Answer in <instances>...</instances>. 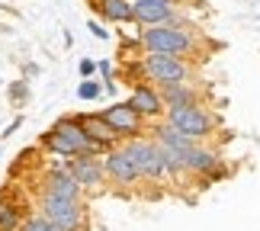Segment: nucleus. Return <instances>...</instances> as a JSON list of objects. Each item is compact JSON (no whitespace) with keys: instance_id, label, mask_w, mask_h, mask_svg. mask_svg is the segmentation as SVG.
Listing matches in <instances>:
<instances>
[{"instance_id":"nucleus-23","label":"nucleus","mask_w":260,"mask_h":231,"mask_svg":"<svg viewBox=\"0 0 260 231\" xmlns=\"http://www.w3.org/2000/svg\"><path fill=\"white\" fill-rule=\"evenodd\" d=\"M87 29H90V32H93L96 39H109V32H106V26H103V23H96V19H90V23H87Z\"/></svg>"},{"instance_id":"nucleus-8","label":"nucleus","mask_w":260,"mask_h":231,"mask_svg":"<svg viewBox=\"0 0 260 231\" xmlns=\"http://www.w3.org/2000/svg\"><path fill=\"white\" fill-rule=\"evenodd\" d=\"M103 174H106V183L109 186H119V189H132L142 183V177H138V170L132 164V157L125 154V148H109L103 154Z\"/></svg>"},{"instance_id":"nucleus-10","label":"nucleus","mask_w":260,"mask_h":231,"mask_svg":"<svg viewBox=\"0 0 260 231\" xmlns=\"http://www.w3.org/2000/svg\"><path fill=\"white\" fill-rule=\"evenodd\" d=\"M64 167L71 170V177L77 180V186L84 189H103L106 174H103V154H77L71 160H64Z\"/></svg>"},{"instance_id":"nucleus-15","label":"nucleus","mask_w":260,"mask_h":231,"mask_svg":"<svg viewBox=\"0 0 260 231\" xmlns=\"http://www.w3.org/2000/svg\"><path fill=\"white\" fill-rule=\"evenodd\" d=\"M52 128L74 148V154H96V148L90 145V138H87L84 128H81V122H77V116H61V119H55Z\"/></svg>"},{"instance_id":"nucleus-6","label":"nucleus","mask_w":260,"mask_h":231,"mask_svg":"<svg viewBox=\"0 0 260 231\" xmlns=\"http://www.w3.org/2000/svg\"><path fill=\"white\" fill-rule=\"evenodd\" d=\"M125 154L132 157V164L142 177V183H167V167H164V157L157 151V145L151 142V135H142V138H128L122 142Z\"/></svg>"},{"instance_id":"nucleus-22","label":"nucleus","mask_w":260,"mask_h":231,"mask_svg":"<svg viewBox=\"0 0 260 231\" xmlns=\"http://www.w3.org/2000/svg\"><path fill=\"white\" fill-rule=\"evenodd\" d=\"M10 100H13V103H23L26 100V80H16V84L10 87Z\"/></svg>"},{"instance_id":"nucleus-5","label":"nucleus","mask_w":260,"mask_h":231,"mask_svg":"<svg viewBox=\"0 0 260 231\" xmlns=\"http://www.w3.org/2000/svg\"><path fill=\"white\" fill-rule=\"evenodd\" d=\"M39 215H45L48 222L61 231H84L87 228V209L84 199H68V196H55V193H42L39 189Z\"/></svg>"},{"instance_id":"nucleus-24","label":"nucleus","mask_w":260,"mask_h":231,"mask_svg":"<svg viewBox=\"0 0 260 231\" xmlns=\"http://www.w3.org/2000/svg\"><path fill=\"white\" fill-rule=\"evenodd\" d=\"M19 125H23V116H16V119H13V125H7V132H4V138H10V135H13L16 128H19Z\"/></svg>"},{"instance_id":"nucleus-13","label":"nucleus","mask_w":260,"mask_h":231,"mask_svg":"<svg viewBox=\"0 0 260 231\" xmlns=\"http://www.w3.org/2000/svg\"><path fill=\"white\" fill-rule=\"evenodd\" d=\"M42 193H55V196H68V199H84V189L77 186V180L71 177V170L64 164H52L42 170Z\"/></svg>"},{"instance_id":"nucleus-2","label":"nucleus","mask_w":260,"mask_h":231,"mask_svg":"<svg viewBox=\"0 0 260 231\" xmlns=\"http://www.w3.org/2000/svg\"><path fill=\"white\" fill-rule=\"evenodd\" d=\"M148 135H151V142L157 145V151H161V157H164L167 177H171V180L189 177V174H186V154H189V148L196 145L193 138L180 135L174 125L164 122V119H161V122H151V125H148Z\"/></svg>"},{"instance_id":"nucleus-11","label":"nucleus","mask_w":260,"mask_h":231,"mask_svg":"<svg viewBox=\"0 0 260 231\" xmlns=\"http://www.w3.org/2000/svg\"><path fill=\"white\" fill-rule=\"evenodd\" d=\"M186 174L193 180H215V177H222V157H218L212 145L196 142L186 154Z\"/></svg>"},{"instance_id":"nucleus-20","label":"nucleus","mask_w":260,"mask_h":231,"mask_svg":"<svg viewBox=\"0 0 260 231\" xmlns=\"http://www.w3.org/2000/svg\"><path fill=\"white\" fill-rule=\"evenodd\" d=\"M100 93H103V84H100L96 77H84V80H81V87H77V96L87 100V103H90V100H96Z\"/></svg>"},{"instance_id":"nucleus-16","label":"nucleus","mask_w":260,"mask_h":231,"mask_svg":"<svg viewBox=\"0 0 260 231\" xmlns=\"http://www.w3.org/2000/svg\"><path fill=\"white\" fill-rule=\"evenodd\" d=\"M90 4L106 23H135V0H90Z\"/></svg>"},{"instance_id":"nucleus-25","label":"nucleus","mask_w":260,"mask_h":231,"mask_svg":"<svg viewBox=\"0 0 260 231\" xmlns=\"http://www.w3.org/2000/svg\"><path fill=\"white\" fill-rule=\"evenodd\" d=\"M135 4H138V0H135ZM161 4H177V0H161Z\"/></svg>"},{"instance_id":"nucleus-18","label":"nucleus","mask_w":260,"mask_h":231,"mask_svg":"<svg viewBox=\"0 0 260 231\" xmlns=\"http://www.w3.org/2000/svg\"><path fill=\"white\" fill-rule=\"evenodd\" d=\"M26 215H29L26 206L4 189V193H0V231H19L26 222Z\"/></svg>"},{"instance_id":"nucleus-14","label":"nucleus","mask_w":260,"mask_h":231,"mask_svg":"<svg viewBox=\"0 0 260 231\" xmlns=\"http://www.w3.org/2000/svg\"><path fill=\"white\" fill-rule=\"evenodd\" d=\"M180 16L177 4H161V0H138L135 4V23L138 26H171Z\"/></svg>"},{"instance_id":"nucleus-17","label":"nucleus","mask_w":260,"mask_h":231,"mask_svg":"<svg viewBox=\"0 0 260 231\" xmlns=\"http://www.w3.org/2000/svg\"><path fill=\"white\" fill-rule=\"evenodd\" d=\"M157 90H161V100H164L167 109L189 106V103H199V100H203V93L196 90L193 80H186V84H164V87H157Z\"/></svg>"},{"instance_id":"nucleus-1","label":"nucleus","mask_w":260,"mask_h":231,"mask_svg":"<svg viewBox=\"0 0 260 231\" xmlns=\"http://www.w3.org/2000/svg\"><path fill=\"white\" fill-rule=\"evenodd\" d=\"M138 48L145 55H174V58H193L199 48V36L183 26H145L138 36Z\"/></svg>"},{"instance_id":"nucleus-9","label":"nucleus","mask_w":260,"mask_h":231,"mask_svg":"<svg viewBox=\"0 0 260 231\" xmlns=\"http://www.w3.org/2000/svg\"><path fill=\"white\" fill-rule=\"evenodd\" d=\"M125 103L132 106L135 116H142L148 125H151V122H161L164 113H167V106H164V100H161V90H157L154 84H145V80L132 87V93H128Z\"/></svg>"},{"instance_id":"nucleus-7","label":"nucleus","mask_w":260,"mask_h":231,"mask_svg":"<svg viewBox=\"0 0 260 231\" xmlns=\"http://www.w3.org/2000/svg\"><path fill=\"white\" fill-rule=\"evenodd\" d=\"M106 119V125L113 128V132L122 138V142H128V138H142L148 135V122L142 116H135V109L125 103V100H116V103H109L103 113H100Z\"/></svg>"},{"instance_id":"nucleus-3","label":"nucleus","mask_w":260,"mask_h":231,"mask_svg":"<svg viewBox=\"0 0 260 231\" xmlns=\"http://www.w3.org/2000/svg\"><path fill=\"white\" fill-rule=\"evenodd\" d=\"M164 122L174 125L180 135L193 138V142H206V138H212L218 132V116L203 103V100H199V103H189V106L167 109V113H164Z\"/></svg>"},{"instance_id":"nucleus-19","label":"nucleus","mask_w":260,"mask_h":231,"mask_svg":"<svg viewBox=\"0 0 260 231\" xmlns=\"http://www.w3.org/2000/svg\"><path fill=\"white\" fill-rule=\"evenodd\" d=\"M19 231H61V228H55L52 222H48L45 215H39V212H29L26 215V222H23V228Z\"/></svg>"},{"instance_id":"nucleus-21","label":"nucleus","mask_w":260,"mask_h":231,"mask_svg":"<svg viewBox=\"0 0 260 231\" xmlns=\"http://www.w3.org/2000/svg\"><path fill=\"white\" fill-rule=\"evenodd\" d=\"M77 71H81V80H84V77H96V61H93V58H81Z\"/></svg>"},{"instance_id":"nucleus-12","label":"nucleus","mask_w":260,"mask_h":231,"mask_svg":"<svg viewBox=\"0 0 260 231\" xmlns=\"http://www.w3.org/2000/svg\"><path fill=\"white\" fill-rule=\"evenodd\" d=\"M77 122H81V128L87 132L90 145L96 148V154H106L109 148H119V145H122V138H119L113 128L106 125V119L100 116V113H81V116H77Z\"/></svg>"},{"instance_id":"nucleus-4","label":"nucleus","mask_w":260,"mask_h":231,"mask_svg":"<svg viewBox=\"0 0 260 231\" xmlns=\"http://www.w3.org/2000/svg\"><path fill=\"white\" fill-rule=\"evenodd\" d=\"M138 74H142L145 84L164 87V84H186L193 80L196 68L189 64V58H174V55H145L138 58Z\"/></svg>"}]
</instances>
